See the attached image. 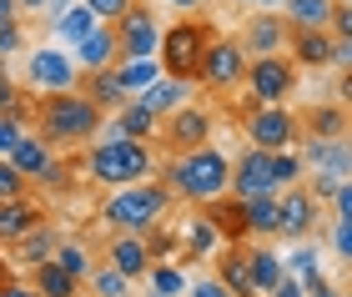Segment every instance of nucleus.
I'll return each mask as SVG.
<instances>
[{
  "instance_id": "nucleus-12",
  "label": "nucleus",
  "mask_w": 352,
  "mask_h": 297,
  "mask_svg": "<svg viewBox=\"0 0 352 297\" xmlns=\"http://www.w3.org/2000/svg\"><path fill=\"white\" fill-rule=\"evenodd\" d=\"M317 201H312V192L302 182H292V186H282V197H277V237H287V242H302V237H312L317 232Z\"/></svg>"
},
{
  "instance_id": "nucleus-51",
  "label": "nucleus",
  "mask_w": 352,
  "mask_h": 297,
  "mask_svg": "<svg viewBox=\"0 0 352 297\" xmlns=\"http://www.w3.org/2000/svg\"><path fill=\"white\" fill-rule=\"evenodd\" d=\"M171 6H182V10H201L206 0H171Z\"/></svg>"
},
{
  "instance_id": "nucleus-13",
  "label": "nucleus",
  "mask_w": 352,
  "mask_h": 297,
  "mask_svg": "<svg viewBox=\"0 0 352 297\" xmlns=\"http://www.w3.org/2000/svg\"><path fill=\"white\" fill-rule=\"evenodd\" d=\"M25 81L36 91H71L81 81V71H76V60L66 51H56V45H36V51L25 56Z\"/></svg>"
},
{
  "instance_id": "nucleus-54",
  "label": "nucleus",
  "mask_w": 352,
  "mask_h": 297,
  "mask_svg": "<svg viewBox=\"0 0 352 297\" xmlns=\"http://www.w3.org/2000/svg\"><path fill=\"white\" fill-rule=\"evenodd\" d=\"M0 283H10V262L6 257H0Z\"/></svg>"
},
{
  "instance_id": "nucleus-34",
  "label": "nucleus",
  "mask_w": 352,
  "mask_h": 297,
  "mask_svg": "<svg viewBox=\"0 0 352 297\" xmlns=\"http://www.w3.org/2000/svg\"><path fill=\"white\" fill-rule=\"evenodd\" d=\"M51 262H56V267H66L76 283H86V272H91V247H86V242H60V237H56Z\"/></svg>"
},
{
  "instance_id": "nucleus-5",
  "label": "nucleus",
  "mask_w": 352,
  "mask_h": 297,
  "mask_svg": "<svg viewBox=\"0 0 352 297\" xmlns=\"http://www.w3.org/2000/svg\"><path fill=\"white\" fill-rule=\"evenodd\" d=\"M171 192L162 182H131V186H111V197L101 201V222L111 232H146L171 212Z\"/></svg>"
},
{
  "instance_id": "nucleus-32",
  "label": "nucleus",
  "mask_w": 352,
  "mask_h": 297,
  "mask_svg": "<svg viewBox=\"0 0 352 297\" xmlns=\"http://www.w3.org/2000/svg\"><path fill=\"white\" fill-rule=\"evenodd\" d=\"M111 76H116V86L126 91V96H136V91H146L156 76H162V66H156V56H146V60H116Z\"/></svg>"
},
{
  "instance_id": "nucleus-39",
  "label": "nucleus",
  "mask_w": 352,
  "mask_h": 297,
  "mask_svg": "<svg viewBox=\"0 0 352 297\" xmlns=\"http://www.w3.org/2000/svg\"><path fill=\"white\" fill-rule=\"evenodd\" d=\"M146 277H151V292H156V297H176V292L186 287V272L171 267V262H151Z\"/></svg>"
},
{
  "instance_id": "nucleus-55",
  "label": "nucleus",
  "mask_w": 352,
  "mask_h": 297,
  "mask_svg": "<svg viewBox=\"0 0 352 297\" xmlns=\"http://www.w3.org/2000/svg\"><path fill=\"white\" fill-rule=\"evenodd\" d=\"M338 297H352V292H347V287H342V292H338Z\"/></svg>"
},
{
  "instance_id": "nucleus-48",
  "label": "nucleus",
  "mask_w": 352,
  "mask_h": 297,
  "mask_svg": "<svg viewBox=\"0 0 352 297\" xmlns=\"http://www.w3.org/2000/svg\"><path fill=\"white\" fill-rule=\"evenodd\" d=\"M0 297H41V292L30 283H15V277H10V283H0Z\"/></svg>"
},
{
  "instance_id": "nucleus-7",
  "label": "nucleus",
  "mask_w": 352,
  "mask_h": 297,
  "mask_svg": "<svg viewBox=\"0 0 352 297\" xmlns=\"http://www.w3.org/2000/svg\"><path fill=\"white\" fill-rule=\"evenodd\" d=\"M242 81L252 86V106H287L297 96V66L292 56H247V76Z\"/></svg>"
},
{
  "instance_id": "nucleus-3",
  "label": "nucleus",
  "mask_w": 352,
  "mask_h": 297,
  "mask_svg": "<svg viewBox=\"0 0 352 297\" xmlns=\"http://www.w3.org/2000/svg\"><path fill=\"white\" fill-rule=\"evenodd\" d=\"M162 166L156 162V146L151 142H131V136H106L86 151V177L96 186H131V182H146L151 171Z\"/></svg>"
},
{
  "instance_id": "nucleus-22",
  "label": "nucleus",
  "mask_w": 352,
  "mask_h": 297,
  "mask_svg": "<svg viewBox=\"0 0 352 297\" xmlns=\"http://www.w3.org/2000/svg\"><path fill=\"white\" fill-rule=\"evenodd\" d=\"M6 162H10L15 171H21V177H25L30 186H36V177H41V171L56 162V156H51V146H45L36 131H21V136H15V146L6 151Z\"/></svg>"
},
{
  "instance_id": "nucleus-26",
  "label": "nucleus",
  "mask_w": 352,
  "mask_h": 297,
  "mask_svg": "<svg viewBox=\"0 0 352 297\" xmlns=\"http://www.w3.org/2000/svg\"><path fill=\"white\" fill-rule=\"evenodd\" d=\"M247 267H252V283H257V292L267 297L272 287H277V277H282V257H277V247H267V242H247Z\"/></svg>"
},
{
  "instance_id": "nucleus-42",
  "label": "nucleus",
  "mask_w": 352,
  "mask_h": 297,
  "mask_svg": "<svg viewBox=\"0 0 352 297\" xmlns=\"http://www.w3.org/2000/svg\"><path fill=\"white\" fill-rule=\"evenodd\" d=\"M81 6L96 15V21H106V25H111V21H116V15H121L126 6H131V0H81Z\"/></svg>"
},
{
  "instance_id": "nucleus-28",
  "label": "nucleus",
  "mask_w": 352,
  "mask_h": 297,
  "mask_svg": "<svg viewBox=\"0 0 352 297\" xmlns=\"http://www.w3.org/2000/svg\"><path fill=\"white\" fill-rule=\"evenodd\" d=\"M81 96H91L101 111H116V106L126 101V91L116 86V76H111V66H101V71H81Z\"/></svg>"
},
{
  "instance_id": "nucleus-16",
  "label": "nucleus",
  "mask_w": 352,
  "mask_h": 297,
  "mask_svg": "<svg viewBox=\"0 0 352 297\" xmlns=\"http://www.w3.org/2000/svg\"><path fill=\"white\" fill-rule=\"evenodd\" d=\"M212 257H217V272H212V277H217L232 297H262L257 283H252V267H247V242H221Z\"/></svg>"
},
{
  "instance_id": "nucleus-24",
  "label": "nucleus",
  "mask_w": 352,
  "mask_h": 297,
  "mask_svg": "<svg viewBox=\"0 0 352 297\" xmlns=\"http://www.w3.org/2000/svg\"><path fill=\"white\" fill-rule=\"evenodd\" d=\"M136 101L146 106L151 116H166L176 106H186V81H171V76H156L146 91H136Z\"/></svg>"
},
{
  "instance_id": "nucleus-50",
  "label": "nucleus",
  "mask_w": 352,
  "mask_h": 297,
  "mask_svg": "<svg viewBox=\"0 0 352 297\" xmlns=\"http://www.w3.org/2000/svg\"><path fill=\"white\" fill-rule=\"evenodd\" d=\"M15 10H45V0H15Z\"/></svg>"
},
{
  "instance_id": "nucleus-29",
  "label": "nucleus",
  "mask_w": 352,
  "mask_h": 297,
  "mask_svg": "<svg viewBox=\"0 0 352 297\" xmlns=\"http://www.w3.org/2000/svg\"><path fill=\"white\" fill-rule=\"evenodd\" d=\"M297 126H307V136H347V106H312L307 116H297Z\"/></svg>"
},
{
  "instance_id": "nucleus-2",
  "label": "nucleus",
  "mask_w": 352,
  "mask_h": 297,
  "mask_svg": "<svg viewBox=\"0 0 352 297\" xmlns=\"http://www.w3.org/2000/svg\"><path fill=\"white\" fill-rule=\"evenodd\" d=\"M162 171V182L171 197H182V201H212L227 192V177H232V162L221 156L217 146H197V151H182V156H171L166 166H156Z\"/></svg>"
},
{
  "instance_id": "nucleus-17",
  "label": "nucleus",
  "mask_w": 352,
  "mask_h": 297,
  "mask_svg": "<svg viewBox=\"0 0 352 297\" xmlns=\"http://www.w3.org/2000/svg\"><path fill=\"white\" fill-rule=\"evenodd\" d=\"M156 126H162V116H151L136 96H126L116 111H111V121H101L106 136H131V142H156Z\"/></svg>"
},
{
  "instance_id": "nucleus-15",
  "label": "nucleus",
  "mask_w": 352,
  "mask_h": 297,
  "mask_svg": "<svg viewBox=\"0 0 352 297\" xmlns=\"http://www.w3.org/2000/svg\"><path fill=\"white\" fill-rule=\"evenodd\" d=\"M287 15L282 10H257V15H247V25H242V51L247 56H277L287 51Z\"/></svg>"
},
{
  "instance_id": "nucleus-35",
  "label": "nucleus",
  "mask_w": 352,
  "mask_h": 297,
  "mask_svg": "<svg viewBox=\"0 0 352 297\" xmlns=\"http://www.w3.org/2000/svg\"><path fill=\"white\" fill-rule=\"evenodd\" d=\"M86 287H91V297H131V277H121L116 267H91L86 272Z\"/></svg>"
},
{
  "instance_id": "nucleus-11",
  "label": "nucleus",
  "mask_w": 352,
  "mask_h": 297,
  "mask_svg": "<svg viewBox=\"0 0 352 297\" xmlns=\"http://www.w3.org/2000/svg\"><path fill=\"white\" fill-rule=\"evenodd\" d=\"M156 136H162V146L171 156H182V151H197L212 142V111H201V106H176V111H166V121L156 126Z\"/></svg>"
},
{
  "instance_id": "nucleus-45",
  "label": "nucleus",
  "mask_w": 352,
  "mask_h": 297,
  "mask_svg": "<svg viewBox=\"0 0 352 297\" xmlns=\"http://www.w3.org/2000/svg\"><path fill=\"white\" fill-rule=\"evenodd\" d=\"M342 287H332L322 272H312V277H302V297H338Z\"/></svg>"
},
{
  "instance_id": "nucleus-40",
  "label": "nucleus",
  "mask_w": 352,
  "mask_h": 297,
  "mask_svg": "<svg viewBox=\"0 0 352 297\" xmlns=\"http://www.w3.org/2000/svg\"><path fill=\"white\" fill-rule=\"evenodd\" d=\"M30 192V182L21 177V171H15L6 156H0V201H10V197H25Z\"/></svg>"
},
{
  "instance_id": "nucleus-33",
  "label": "nucleus",
  "mask_w": 352,
  "mask_h": 297,
  "mask_svg": "<svg viewBox=\"0 0 352 297\" xmlns=\"http://www.w3.org/2000/svg\"><path fill=\"white\" fill-rule=\"evenodd\" d=\"M327 10H332V0H282L287 25H297V30H327Z\"/></svg>"
},
{
  "instance_id": "nucleus-10",
  "label": "nucleus",
  "mask_w": 352,
  "mask_h": 297,
  "mask_svg": "<svg viewBox=\"0 0 352 297\" xmlns=\"http://www.w3.org/2000/svg\"><path fill=\"white\" fill-rule=\"evenodd\" d=\"M242 126H247V142L262 151H287L302 136L297 116L287 106H252V111H242Z\"/></svg>"
},
{
  "instance_id": "nucleus-4",
  "label": "nucleus",
  "mask_w": 352,
  "mask_h": 297,
  "mask_svg": "<svg viewBox=\"0 0 352 297\" xmlns=\"http://www.w3.org/2000/svg\"><path fill=\"white\" fill-rule=\"evenodd\" d=\"M302 182V162L287 151H262V146H247L242 156L232 162V177H227V192L232 197H277L282 186Z\"/></svg>"
},
{
  "instance_id": "nucleus-25",
  "label": "nucleus",
  "mask_w": 352,
  "mask_h": 297,
  "mask_svg": "<svg viewBox=\"0 0 352 297\" xmlns=\"http://www.w3.org/2000/svg\"><path fill=\"white\" fill-rule=\"evenodd\" d=\"M10 247H15V262H21V267H36V262H45V257L56 252V227H51V222H41V227L21 232V237H15Z\"/></svg>"
},
{
  "instance_id": "nucleus-41",
  "label": "nucleus",
  "mask_w": 352,
  "mask_h": 297,
  "mask_svg": "<svg viewBox=\"0 0 352 297\" xmlns=\"http://www.w3.org/2000/svg\"><path fill=\"white\" fill-rule=\"evenodd\" d=\"M332 252H338L342 262L352 257V222H347V212H332Z\"/></svg>"
},
{
  "instance_id": "nucleus-44",
  "label": "nucleus",
  "mask_w": 352,
  "mask_h": 297,
  "mask_svg": "<svg viewBox=\"0 0 352 297\" xmlns=\"http://www.w3.org/2000/svg\"><path fill=\"white\" fill-rule=\"evenodd\" d=\"M182 292H186V297H232L227 287L217 283V277H197V283H186Z\"/></svg>"
},
{
  "instance_id": "nucleus-6",
  "label": "nucleus",
  "mask_w": 352,
  "mask_h": 297,
  "mask_svg": "<svg viewBox=\"0 0 352 297\" xmlns=\"http://www.w3.org/2000/svg\"><path fill=\"white\" fill-rule=\"evenodd\" d=\"M212 36H217V30L206 21H176V25H166L162 41H156V66H162V76L191 86L197 71H201V51H206Z\"/></svg>"
},
{
  "instance_id": "nucleus-36",
  "label": "nucleus",
  "mask_w": 352,
  "mask_h": 297,
  "mask_svg": "<svg viewBox=\"0 0 352 297\" xmlns=\"http://www.w3.org/2000/svg\"><path fill=\"white\" fill-rule=\"evenodd\" d=\"M96 25H101V21H96V15H91L86 6H66V10H60V15H56V30H60V36H66L71 45H76V41H81V36H91V30H96Z\"/></svg>"
},
{
  "instance_id": "nucleus-8",
  "label": "nucleus",
  "mask_w": 352,
  "mask_h": 297,
  "mask_svg": "<svg viewBox=\"0 0 352 297\" xmlns=\"http://www.w3.org/2000/svg\"><path fill=\"white\" fill-rule=\"evenodd\" d=\"M111 30H116V60H146V56H156L162 25H156V10H146L141 0H131V6L111 21Z\"/></svg>"
},
{
  "instance_id": "nucleus-53",
  "label": "nucleus",
  "mask_w": 352,
  "mask_h": 297,
  "mask_svg": "<svg viewBox=\"0 0 352 297\" xmlns=\"http://www.w3.org/2000/svg\"><path fill=\"white\" fill-rule=\"evenodd\" d=\"M66 6H71V0H45V10H56V15L66 10Z\"/></svg>"
},
{
  "instance_id": "nucleus-37",
  "label": "nucleus",
  "mask_w": 352,
  "mask_h": 297,
  "mask_svg": "<svg viewBox=\"0 0 352 297\" xmlns=\"http://www.w3.org/2000/svg\"><path fill=\"white\" fill-rule=\"evenodd\" d=\"M0 116H15L25 126V116H30V101L21 96V86H15V76L6 71V60H0Z\"/></svg>"
},
{
  "instance_id": "nucleus-9",
  "label": "nucleus",
  "mask_w": 352,
  "mask_h": 297,
  "mask_svg": "<svg viewBox=\"0 0 352 297\" xmlns=\"http://www.w3.org/2000/svg\"><path fill=\"white\" fill-rule=\"evenodd\" d=\"M242 76H247V51H242V41H236V36H212V41H206L201 71H197V81H201L206 91H232Z\"/></svg>"
},
{
  "instance_id": "nucleus-21",
  "label": "nucleus",
  "mask_w": 352,
  "mask_h": 297,
  "mask_svg": "<svg viewBox=\"0 0 352 297\" xmlns=\"http://www.w3.org/2000/svg\"><path fill=\"white\" fill-rule=\"evenodd\" d=\"M45 222V207L36 197H10V201H0V242H15L21 232H30V227H41Z\"/></svg>"
},
{
  "instance_id": "nucleus-18",
  "label": "nucleus",
  "mask_w": 352,
  "mask_h": 297,
  "mask_svg": "<svg viewBox=\"0 0 352 297\" xmlns=\"http://www.w3.org/2000/svg\"><path fill=\"white\" fill-rule=\"evenodd\" d=\"M287 51H292V66H312V71H327L338 60V41L327 30H287Z\"/></svg>"
},
{
  "instance_id": "nucleus-49",
  "label": "nucleus",
  "mask_w": 352,
  "mask_h": 297,
  "mask_svg": "<svg viewBox=\"0 0 352 297\" xmlns=\"http://www.w3.org/2000/svg\"><path fill=\"white\" fill-rule=\"evenodd\" d=\"M6 21H21V10H15V0H0V25Z\"/></svg>"
},
{
  "instance_id": "nucleus-46",
  "label": "nucleus",
  "mask_w": 352,
  "mask_h": 297,
  "mask_svg": "<svg viewBox=\"0 0 352 297\" xmlns=\"http://www.w3.org/2000/svg\"><path fill=\"white\" fill-rule=\"evenodd\" d=\"M25 126H21V121H15V116H0V156H6L10 146H15V136H21Z\"/></svg>"
},
{
  "instance_id": "nucleus-43",
  "label": "nucleus",
  "mask_w": 352,
  "mask_h": 297,
  "mask_svg": "<svg viewBox=\"0 0 352 297\" xmlns=\"http://www.w3.org/2000/svg\"><path fill=\"white\" fill-rule=\"evenodd\" d=\"M25 45V30H21V21H6L0 25V60H6L10 51H21Z\"/></svg>"
},
{
  "instance_id": "nucleus-52",
  "label": "nucleus",
  "mask_w": 352,
  "mask_h": 297,
  "mask_svg": "<svg viewBox=\"0 0 352 297\" xmlns=\"http://www.w3.org/2000/svg\"><path fill=\"white\" fill-rule=\"evenodd\" d=\"M247 6H262V10H277L282 0H247Z\"/></svg>"
},
{
  "instance_id": "nucleus-23",
  "label": "nucleus",
  "mask_w": 352,
  "mask_h": 297,
  "mask_svg": "<svg viewBox=\"0 0 352 297\" xmlns=\"http://www.w3.org/2000/svg\"><path fill=\"white\" fill-rule=\"evenodd\" d=\"M101 66H116V30L106 21L91 30V36L76 41V71H101Z\"/></svg>"
},
{
  "instance_id": "nucleus-1",
  "label": "nucleus",
  "mask_w": 352,
  "mask_h": 297,
  "mask_svg": "<svg viewBox=\"0 0 352 297\" xmlns=\"http://www.w3.org/2000/svg\"><path fill=\"white\" fill-rule=\"evenodd\" d=\"M25 121H36V136L56 151V146H86V142H96L106 111L91 96H81V91H41V96L30 101Z\"/></svg>"
},
{
  "instance_id": "nucleus-19",
  "label": "nucleus",
  "mask_w": 352,
  "mask_h": 297,
  "mask_svg": "<svg viewBox=\"0 0 352 297\" xmlns=\"http://www.w3.org/2000/svg\"><path fill=\"white\" fill-rule=\"evenodd\" d=\"M197 207H201L206 222L217 227L221 242H252V237H247V217H242V197L221 192V197H212V201H197Z\"/></svg>"
},
{
  "instance_id": "nucleus-47",
  "label": "nucleus",
  "mask_w": 352,
  "mask_h": 297,
  "mask_svg": "<svg viewBox=\"0 0 352 297\" xmlns=\"http://www.w3.org/2000/svg\"><path fill=\"white\" fill-rule=\"evenodd\" d=\"M267 297H302V283H297V277H287V272H282V277H277V287H272Z\"/></svg>"
},
{
  "instance_id": "nucleus-30",
  "label": "nucleus",
  "mask_w": 352,
  "mask_h": 297,
  "mask_svg": "<svg viewBox=\"0 0 352 297\" xmlns=\"http://www.w3.org/2000/svg\"><path fill=\"white\" fill-rule=\"evenodd\" d=\"M30 272H36V283H30V287H36L41 297H76V292H81V283H76V277H71L66 267H56L51 257L36 262Z\"/></svg>"
},
{
  "instance_id": "nucleus-56",
  "label": "nucleus",
  "mask_w": 352,
  "mask_h": 297,
  "mask_svg": "<svg viewBox=\"0 0 352 297\" xmlns=\"http://www.w3.org/2000/svg\"><path fill=\"white\" fill-rule=\"evenodd\" d=\"M146 297H156V292H146Z\"/></svg>"
},
{
  "instance_id": "nucleus-20",
  "label": "nucleus",
  "mask_w": 352,
  "mask_h": 297,
  "mask_svg": "<svg viewBox=\"0 0 352 297\" xmlns=\"http://www.w3.org/2000/svg\"><path fill=\"white\" fill-rule=\"evenodd\" d=\"M106 262L116 267L121 277H146L151 267V252H146V242H141V232H111V242H106Z\"/></svg>"
},
{
  "instance_id": "nucleus-27",
  "label": "nucleus",
  "mask_w": 352,
  "mask_h": 297,
  "mask_svg": "<svg viewBox=\"0 0 352 297\" xmlns=\"http://www.w3.org/2000/svg\"><path fill=\"white\" fill-rule=\"evenodd\" d=\"M217 247H221L217 227L206 222V217H201V207H197V212H191L186 222H182V252H186V257H212Z\"/></svg>"
},
{
  "instance_id": "nucleus-31",
  "label": "nucleus",
  "mask_w": 352,
  "mask_h": 297,
  "mask_svg": "<svg viewBox=\"0 0 352 297\" xmlns=\"http://www.w3.org/2000/svg\"><path fill=\"white\" fill-rule=\"evenodd\" d=\"M247 237H277V197H242Z\"/></svg>"
},
{
  "instance_id": "nucleus-38",
  "label": "nucleus",
  "mask_w": 352,
  "mask_h": 297,
  "mask_svg": "<svg viewBox=\"0 0 352 297\" xmlns=\"http://www.w3.org/2000/svg\"><path fill=\"white\" fill-rule=\"evenodd\" d=\"M282 272L297 277V283H302V277H312V272H322V257H317V247H312V242H297L292 252L282 257Z\"/></svg>"
},
{
  "instance_id": "nucleus-14",
  "label": "nucleus",
  "mask_w": 352,
  "mask_h": 297,
  "mask_svg": "<svg viewBox=\"0 0 352 297\" xmlns=\"http://www.w3.org/2000/svg\"><path fill=\"white\" fill-rule=\"evenodd\" d=\"M302 177L317 171V177H342L352 171V156H347V136H307V146H302Z\"/></svg>"
}]
</instances>
